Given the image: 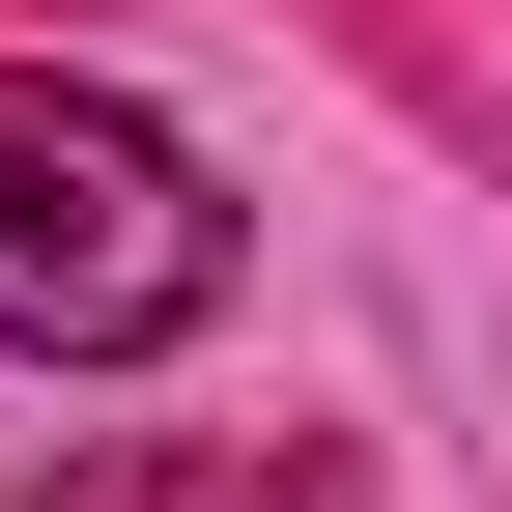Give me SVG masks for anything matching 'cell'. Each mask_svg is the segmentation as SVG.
<instances>
[{
  "label": "cell",
  "instance_id": "1",
  "mask_svg": "<svg viewBox=\"0 0 512 512\" xmlns=\"http://www.w3.org/2000/svg\"><path fill=\"white\" fill-rule=\"evenodd\" d=\"M228 313V171L171 143L143 86H57V57H0V342L29 370H143Z\"/></svg>",
  "mask_w": 512,
  "mask_h": 512
},
{
  "label": "cell",
  "instance_id": "2",
  "mask_svg": "<svg viewBox=\"0 0 512 512\" xmlns=\"http://www.w3.org/2000/svg\"><path fill=\"white\" fill-rule=\"evenodd\" d=\"M29 512H370L342 427H285V456H171V427H114V456H57Z\"/></svg>",
  "mask_w": 512,
  "mask_h": 512
}]
</instances>
